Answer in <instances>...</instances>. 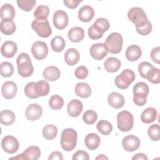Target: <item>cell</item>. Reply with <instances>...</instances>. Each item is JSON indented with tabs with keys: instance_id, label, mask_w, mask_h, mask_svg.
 Masks as SVG:
<instances>
[{
	"instance_id": "681fc988",
	"label": "cell",
	"mask_w": 160,
	"mask_h": 160,
	"mask_svg": "<svg viewBox=\"0 0 160 160\" xmlns=\"http://www.w3.org/2000/svg\"><path fill=\"white\" fill-rule=\"evenodd\" d=\"M102 35H103V34L100 33L98 31H97L94 28L92 25L91 26H90L88 29V36L92 40L99 39L102 37Z\"/></svg>"
},
{
	"instance_id": "4316f807",
	"label": "cell",
	"mask_w": 160,
	"mask_h": 160,
	"mask_svg": "<svg viewBox=\"0 0 160 160\" xmlns=\"http://www.w3.org/2000/svg\"><path fill=\"white\" fill-rule=\"evenodd\" d=\"M121 63L120 60L114 57H109L106 59L104 62L105 69L109 72H114L118 71L121 68Z\"/></svg>"
},
{
	"instance_id": "7a4b0ae2",
	"label": "cell",
	"mask_w": 160,
	"mask_h": 160,
	"mask_svg": "<svg viewBox=\"0 0 160 160\" xmlns=\"http://www.w3.org/2000/svg\"><path fill=\"white\" fill-rule=\"evenodd\" d=\"M78 134L77 132L72 128L64 129L61 133V145L66 151H71L76 146Z\"/></svg>"
},
{
	"instance_id": "f6af8a7d",
	"label": "cell",
	"mask_w": 160,
	"mask_h": 160,
	"mask_svg": "<svg viewBox=\"0 0 160 160\" xmlns=\"http://www.w3.org/2000/svg\"><path fill=\"white\" fill-rule=\"evenodd\" d=\"M35 83L34 82H29L24 88V93L29 98L36 99L38 98L35 91Z\"/></svg>"
},
{
	"instance_id": "603a6c76",
	"label": "cell",
	"mask_w": 160,
	"mask_h": 160,
	"mask_svg": "<svg viewBox=\"0 0 160 160\" xmlns=\"http://www.w3.org/2000/svg\"><path fill=\"white\" fill-rule=\"evenodd\" d=\"M61 75L59 69L54 66H50L46 68L42 72V76L45 79L49 81L57 80Z\"/></svg>"
},
{
	"instance_id": "8d00e7d4",
	"label": "cell",
	"mask_w": 160,
	"mask_h": 160,
	"mask_svg": "<svg viewBox=\"0 0 160 160\" xmlns=\"http://www.w3.org/2000/svg\"><path fill=\"white\" fill-rule=\"evenodd\" d=\"M49 14V8L45 5L38 6L34 12V16L36 19H46Z\"/></svg>"
},
{
	"instance_id": "4fadbf2b",
	"label": "cell",
	"mask_w": 160,
	"mask_h": 160,
	"mask_svg": "<svg viewBox=\"0 0 160 160\" xmlns=\"http://www.w3.org/2000/svg\"><path fill=\"white\" fill-rule=\"evenodd\" d=\"M139 139L134 135H128L124 137L122 141L124 149L128 152H132L137 150L140 146Z\"/></svg>"
},
{
	"instance_id": "30bf717a",
	"label": "cell",
	"mask_w": 160,
	"mask_h": 160,
	"mask_svg": "<svg viewBox=\"0 0 160 160\" xmlns=\"http://www.w3.org/2000/svg\"><path fill=\"white\" fill-rule=\"evenodd\" d=\"M31 52L35 59L38 60L45 59L48 54V48L46 43L40 41H36L32 45Z\"/></svg>"
},
{
	"instance_id": "f5cc1de1",
	"label": "cell",
	"mask_w": 160,
	"mask_h": 160,
	"mask_svg": "<svg viewBox=\"0 0 160 160\" xmlns=\"http://www.w3.org/2000/svg\"><path fill=\"white\" fill-rule=\"evenodd\" d=\"M49 160H54V159H59V160H62L63 156L61 152L59 151H53L51 152L48 158Z\"/></svg>"
},
{
	"instance_id": "e575fe53",
	"label": "cell",
	"mask_w": 160,
	"mask_h": 160,
	"mask_svg": "<svg viewBox=\"0 0 160 160\" xmlns=\"http://www.w3.org/2000/svg\"><path fill=\"white\" fill-rule=\"evenodd\" d=\"M96 128L101 134L104 136L109 135L112 131L111 123L106 120H100L96 125Z\"/></svg>"
},
{
	"instance_id": "ee69618b",
	"label": "cell",
	"mask_w": 160,
	"mask_h": 160,
	"mask_svg": "<svg viewBox=\"0 0 160 160\" xmlns=\"http://www.w3.org/2000/svg\"><path fill=\"white\" fill-rule=\"evenodd\" d=\"M153 65L151 64L150 62H147V61H143L141 62L139 64L138 66V71L140 74V76L146 79V76L148 73V72L153 68Z\"/></svg>"
},
{
	"instance_id": "52a82bcc",
	"label": "cell",
	"mask_w": 160,
	"mask_h": 160,
	"mask_svg": "<svg viewBox=\"0 0 160 160\" xmlns=\"http://www.w3.org/2000/svg\"><path fill=\"white\" fill-rule=\"evenodd\" d=\"M135 74L133 71L126 69L115 78V84L121 89H127L135 79Z\"/></svg>"
},
{
	"instance_id": "ac0fdd59",
	"label": "cell",
	"mask_w": 160,
	"mask_h": 160,
	"mask_svg": "<svg viewBox=\"0 0 160 160\" xmlns=\"http://www.w3.org/2000/svg\"><path fill=\"white\" fill-rule=\"evenodd\" d=\"M82 110V104L78 99H72L68 104L67 111L71 117H78L80 115Z\"/></svg>"
},
{
	"instance_id": "44dd1931",
	"label": "cell",
	"mask_w": 160,
	"mask_h": 160,
	"mask_svg": "<svg viewBox=\"0 0 160 160\" xmlns=\"http://www.w3.org/2000/svg\"><path fill=\"white\" fill-rule=\"evenodd\" d=\"M142 52L139 46L132 44L128 46L126 51V57L129 61H135L141 56Z\"/></svg>"
},
{
	"instance_id": "11a10c76",
	"label": "cell",
	"mask_w": 160,
	"mask_h": 160,
	"mask_svg": "<svg viewBox=\"0 0 160 160\" xmlns=\"http://www.w3.org/2000/svg\"><path fill=\"white\" fill-rule=\"evenodd\" d=\"M96 159H97V160L98 159H100V160H101V159H108V158L106 157L104 154H99L98 156H97L96 158Z\"/></svg>"
},
{
	"instance_id": "277c9868",
	"label": "cell",
	"mask_w": 160,
	"mask_h": 160,
	"mask_svg": "<svg viewBox=\"0 0 160 160\" xmlns=\"http://www.w3.org/2000/svg\"><path fill=\"white\" fill-rule=\"evenodd\" d=\"M149 87L146 83L139 82L133 88V101L137 106H142L147 102V96L149 94Z\"/></svg>"
},
{
	"instance_id": "d4e9b609",
	"label": "cell",
	"mask_w": 160,
	"mask_h": 160,
	"mask_svg": "<svg viewBox=\"0 0 160 160\" xmlns=\"http://www.w3.org/2000/svg\"><path fill=\"white\" fill-rule=\"evenodd\" d=\"M69 39L73 42H79L84 38V31L81 27H74L68 33Z\"/></svg>"
},
{
	"instance_id": "ba28073f",
	"label": "cell",
	"mask_w": 160,
	"mask_h": 160,
	"mask_svg": "<svg viewBox=\"0 0 160 160\" xmlns=\"http://www.w3.org/2000/svg\"><path fill=\"white\" fill-rule=\"evenodd\" d=\"M31 28L39 36L42 38H48L52 33L51 26L47 19L34 20L31 23Z\"/></svg>"
},
{
	"instance_id": "d6986e66",
	"label": "cell",
	"mask_w": 160,
	"mask_h": 160,
	"mask_svg": "<svg viewBox=\"0 0 160 160\" xmlns=\"http://www.w3.org/2000/svg\"><path fill=\"white\" fill-rule=\"evenodd\" d=\"M109 104L116 109L122 108L124 105V98L123 96L118 92H112L108 97Z\"/></svg>"
},
{
	"instance_id": "f35d334b",
	"label": "cell",
	"mask_w": 160,
	"mask_h": 160,
	"mask_svg": "<svg viewBox=\"0 0 160 160\" xmlns=\"http://www.w3.org/2000/svg\"><path fill=\"white\" fill-rule=\"evenodd\" d=\"M148 134L149 138L153 141H158L160 139V128L159 124H154L148 128Z\"/></svg>"
},
{
	"instance_id": "9c48e42d",
	"label": "cell",
	"mask_w": 160,
	"mask_h": 160,
	"mask_svg": "<svg viewBox=\"0 0 160 160\" xmlns=\"http://www.w3.org/2000/svg\"><path fill=\"white\" fill-rule=\"evenodd\" d=\"M41 156V150L39 147L31 146L26 148L21 154H18L15 157H11L9 159H24V160H37Z\"/></svg>"
},
{
	"instance_id": "60d3db41",
	"label": "cell",
	"mask_w": 160,
	"mask_h": 160,
	"mask_svg": "<svg viewBox=\"0 0 160 160\" xmlns=\"http://www.w3.org/2000/svg\"><path fill=\"white\" fill-rule=\"evenodd\" d=\"M146 79L151 82L158 84L160 82V72L158 68L153 67L148 73Z\"/></svg>"
},
{
	"instance_id": "f546056e",
	"label": "cell",
	"mask_w": 160,
	"mask_h": 160,
	"mask_svg": "<svg viewBox=\"0 0 160 160\" xmlns=\"http://www.w3.org/2000/svg\"><path fill=\"white\" fill-rule=\"evenodd\" d=\"M15 119L14 113L10 110H2L0 112V122L4 126L11 125L14 122Z\"/></svg>"
},
{
	"instance_id": "5bb4252c",
	"label": "cell",
	"mask_w": 160,
	"mask_h": 160,
	"mask_svg": "<svg viewBox=\"0 0 160 160\" xmlns=\"http://www.w3.org/2000/svg\"><path fill=\"white\" fill-rule=\"evenodd\" d=\"M42 114V109L41 106L36 103L29 105L25 111L26 118L31 121L38 120L41 118Z\"/></svg>"
},
{
	"instance_id": "74e56055",
	"label": "cell",
	"mask_w": 160,
	"mask_h": 160,
	"mask_svg": "<svg viewBox=\"0 0 160 160\" xmlns=\"http://www.w3.org/2000/svg\"><path fill=\"white\" fill-rule=\"evenodd\" d=\"M49 105L52 109L58 110L62 108L64 105V100L59 95L55 94L50 98L49 100Z\"/></svg>"
},
{
	"instance_id": "cb8c5ba5",
	"label": "cell",
	"mask_w": 160,
	"mask_h": 160,
	"mask_svg": "<svg viewBox=\"0 0 160 160\" xmlns=\"http://www.w3.org/2000/svg\"><path fill=\"white\" fill-rule=\"evenodd\" d=\"M157 116V110L152 107H149L141 113V119L144 123L150 124L156 119Z\"/></svg>"
},
{
	"instance_id": "2e32d148",
	"label": "cell",
	"mask_w": 160,
	"mask_h": 160,
	"mask_svg": "<svg viewBox=\"0 0 160 160\" xmlns=\"http://www.w3.org/2000/svg\"><path fill=\"white\" fill-rule=\"evenodd\" d=\"M18 91V87L13 81H6L1 87V93L2 96L7 99H11L14 98Z\"/></svg>"
},
{
	"instance_id": "ab89813d",
	"label": "cell",
	"mask_w": 160,
	"mask_h": 160,
	"mask_svg": "<svg viewBox=\"0 0 160 160\" xmlns=\"http://www.w3.org/2000/svg\"><path fill=\"white\" fill-rule=\"evenodd\" d=\"M1 75L2 77L8 78L12 75L14 72V67L11 62H3L1 64L0 68Z\"/></svg>"
},
{
	"instance_id": "8fae6325",
	"label": "cell",
	"mask_w": 160,
	"mask_h": 160,
	"mask_svg": "<svg viewBox=\"0 0 160 160\" xmlns=\"http://www.w3.org/2000/svg\"><path fill=\"white\" fill-rule=\"evenodd\" d=\"M1 146L5 152L9 154H14L18 151L19 144L15 137L6 136L2 139Z\"/></svg>"
},
{
	"instance_id": "9a60e30c",
	"label": "cell",
	"mask_w": 160,
	"mask_h": 160,
	"mask_svg": "<svg viewBox=\"0 0 160 160\" xmlns=\"http://www.w3.org/2000/svg\"><path fill=\"white\" fill-rule=\"evenodd\" d=\"M108 51L103 43L92 44L90 48V54L96 60H101L108 55Z\"/></svg>"
},
{
	"instance_id": "836d02e7",
	"label": "cell",
	"mask_w": 160,
	"mask_h": 160,
	"mask_svg": "<svg viewBox=\"0 0 160 160\" xmlns=\"http://www.w3.org/2000/svg\"><path fill=\"white\" fill-rule=\"evenodd\" d=\"M58 134V128L53 124H48L42 129L43 137L48 140L54 139Z\"/></svg>"
},
{
	"instance_id": "83f0119b",
	"label": "cell",
	"mask_w": 160,
	"mask_h": 160,
	"mask_svg": "<svg viewBox=\"0 0 160 160\" xmlns=\"http://www.w3.org/2000/svg\"><path fill=\"white\" fill-rule=\"evenodd\" d=\"M100 142L101 139L99 136L95 133L88 134L86 136L84 140L85 145L90 150L96 149L99 147Z\"/></svg>"
},
{
	"instance_id": "c3c4849f",
	"label": "cell",
	"mask_w": 160,
	"mask_h": 160,
	"mask_svg": "<svg viewBox=\"0 0 160 160\" xmlns=\"http://www.w3.org/2000/svg\"><path fill=\"white\" fill-rule=\"evenodd\" d=\"M72 159L73 160H88L89 159V156L86 151L79 150L73 154Z\"/></svg>"
},
{
	"instance_id": "816d5d0a",
	"label": "cell",
	"mask_w": 160,
	"mask_h": 160,
	"mask_svg": "<svg viewBox=\"0 0 160 160\" xmlns=\"http://www.w3.org/2000/svg\"><path fill=\"white\" fill-rule=\"evenodd\" d=\"M64 4L69 9L76 8L82 0H64Z\"/></svg>"
},
{
	"instance_id": "4dcf8cb0",
	"label": "cell",
	"mask_w": 160,
	"mask_h": 160,
	"mask_svg": "<svg viewBox=\"0 0 160 160\" xmlns=\"http://www.w3.org/2000/svg\"><path fill=\"white\" fill-rule=\"evenodd\" d=\"M16 29V24L13 20H1L0 29L4 34L11 35L15 32Z\"/></svg>"
},
{
	"instance_id": "f907efd6",
	"label": "cell",
	"mask_w": 160,
	"mask_h": 160,
	"mask_svg": "<svg viewBox=\"0 0 160 160\" xmlns=\"http://www.w3.org/2000/svg\"><path fill=\"white\" fill-rule=\"evenodd\" d=\"M151 59L156 63H160V48L156 47L153 48L151 52Z\"/></svg>"
},
{
	"instance_id": "6da1fadb",
	"label": "cell",
	"mask_w": 160,
	"mask_h": 160,
	"mask_svg": "<svg viewBox=\"0 0 160 160\" xmlns=\"http://www.w3.org/2000/svg\"><path fill=\"white\" fill-rule=\"evenodd\" d=\"M19 74L23 78L31 76L34 72V68L28 54L21 53L16 59Z\"/></svg>"
},
{
	"instance_id": "484cf974",
	"label": "cell",
	"mask_w": 160,
	"mask_h": 160,
	"mask_svg": "<svg viewBox=\"0 0 160 160\" xmlns=\"http://www.w3.org/2000/svg\"><path fill=\"white\" fill-rule=\"evenodd\" d=\"M75 92L76 95L81 98H88L91 95V88L86 82H79L76 85Z\"/></svg>"
},
{
	"instance_id": "f1b7e54d",
	"label": "cell",
	"mask_w": 160,
	"mask_h": 160,
	"mask_svg": "<svg viewBox=\"0 0 160 160\" xmlns=\"http://www.w3.org/2000/svg\"><path fill=\"white\" fill-rule=\"evenodd\" d=\"M15 9L10 4H4L1 8V20H12L15 16Z\"/></svg>"
},
{
	"instance_id": "db71d44e",
	"label": "cell",
	"mask_w": 160,
	"mask_h": 160,
	"mask_svg": "<svg viewBox=\"0 0 160 160\" xmlns=\"http://www.w3.org/2000/svg\"><path fill=\"white\" fill-rule=\"evenodd\" d=\"M132 160H148V158L146 154L144 153H138L135 154L132 158Z\"/></svg>"
},
{
	"instance_id": "7402d4cb",
	"label": "cell",
	"mask_w": 160,
	"mask_h": 160,
	"mask_svg": "<svg viewBox=\"0 0 160 160\" xmlns=\"http://www.w3.org/2000/svg\"><path fill=\"white\" fill-rule=\"evenodd\" d=\"M80 55L77 49L74 48L68 49L64 54V60L69 66H74L79 62Z\"/></svg>"
},
{
	"instance_id": "5b68a950",
	"label": "cell",
	"mask_w": 160,
	"mask_h": 160,
	"mask_svg": "<svg viewBox=\"0 0 160 160\" xmlns=\"http://www.w3.org/2000/svg\"><path fill=\"white\" fill-rule=\"evenodd\" d=\"M128 18L138 28L144 26L149 21L144 11L139 7L131 8L128 12Z\"/></svg>"
},
{
	"instance_id": "3957f363",
	"label": "cell",
	"mask_w": 160,
	"mask_h": 160,
	"mask_svg": "<svg viewBox=\"0 0 160 160\" xmlns=\"http://www.w3.org/2000/svg\"><path fill=\"white\" fill-rule=\"evenodd\" d=\"M123 38L118 32H112L106 38L104 44L111 54H118L121 52L122 47Z\"/></svg>"
},
{
	"instance_id": "1f68e13d",
	"label": "cell",
	"mask_w": 160,
	"mask_h": 160,
	"mask_svg": "<svg viewBox=\"0 0 160 160\" xmlns=\"http://www.w3.org/2000/svg\"><path fill=\"white\" fill-rule=\"evenodd\" d=\"M35 91L38 97L45 96L49 92V84L47 81L40 80L35 83Z\"/></svg>"
},
{
	"instance_id": "8992f818",
	"label": "cell",
	"mask_w": 160,
	"mask_h": 160,
	"mask_svg": "<svg viewBox=\"0 0 160 160\" xmlns=\"http://www.w3.org/2000/svg\"><path fill=\"white\" fill-rule=\"evenodd\" d=\"M134 125V118L132 114L128 111L119 112L117 115V126L122 132L130 131Z\"/></svg>"
},
{
	"instance_id": "d6a6232c",
	"label": "cell",
	"mask_w": 160,
	"mask_h": 160,
	"mask_svg": "<svg viewBox=\"0 0 160 160\" xmlns=\"http://www.w3.org/2000/svg\"><path fill=\"white\" fill-rule=\"evenodd\" d=\"M51 46L54 51L57 52H61L66 46L65 40L61 36H56L52 39Z\"/></svg>"
},
{
	"instance_id": "b9f144b4",
	"label": "cell",
	"mask_w": 160,
	"mask_h": 160,
	"mask_svg": "<svg viewBox=\"0 0 160 160\" xmlns=\"http://www.w3.org/2000/svg\"><path fill=\"white\" fill-rule=\"evenodd\" d=\"M98 119L97 113L93 110H88L84 112L82 116L84 122L87 124H94Z\"/></svg>"
},
{
	"instance_id": "7bdbcfd3",
	"label": "cell",
	"mask_w": 160,
	"mask_h": 160,
	"mask_svg": "<svg viewBox=\"0 0 160 160\" xmlns=\"http://www.w3.org/2000/svg\"><path fill=\"white\" fill-rule=\"evenodd\" d=\"M36 1L35 0H18L17 4L19 8L24 11H30L34 7Z\"/></svg>"
},
{
	"instance_id": "7c38bea8",
	"label": "cell",
	"mask_w": 160,
	"mask_h": 160,
	"mask_svg": "<svg viewBox=\"0 0 160 160\" xmlns=\"http://www.w3.org/2000/svg\"><path fill=\"white\" fill-rule=\"evenodd\" d=\"M52 21L54 26L58 29L62 30L66 28L69 22V18L67 13L63 10L56 11L53 15Z\"/></svg>"
},
{
	"instance_id": "bcb514c9",
	"label": "cell",
	"mask_w": 160,
	"mask_h": 160,
	"mask_svg": "<svg viewBox=\"0 0 160 160\" xmlns=\"http://www.w3.org/2000/svg\"><path fill=\"white\" fill-rule=\"evenodd\" d=\"M89 71L88 68L84 66H80L75 70V76L79 79H84L87 78Z\"/></svg>"
},
{
	"instance_id": "d590c367",
	"label": "cell",
	"mask_w": 160,
	"mask_h": 160,
	"mask_svg": "<svg viewBox=\"0 0 160 160\" xmlns=\"http://www.w3.org/2000/svg\"><path fill=\"white\" fill-rule=\"evenodd\" d=\"M109 21L103 18H98L96 20L92 26L94 28L100 33L103 34L104 32L108 31L109 28Z\"/></svg>"
},
{
	"instance_id": "7dc6e473",
	"label": "cell",
	"mask_w": 160,
	"mask_h": 160,
	"mask_svg": "<svg viewBox=\"0 0 160 160\" xmlns=\"http://www.w3.org/2000/svg\"><path fill=\"white\" fill-rule=\"evenodd\" d=\"M152 24L151 23V22L149 21L148 22V23L143 27L142 28H136V29L137 31V32L140 34L142 36H146L148 35L149 34L151 33V31H152Z\"/></svg>"
},
{
	"instance_id": "ffe728a7",
	"label": "cell",
	"mask_w": 160,
	"mask_h": 160,
	"mask_svg": "<svg viewBox=\"0 0 160 160\" xmlns=\"http://www.w3.org/2000/svg\"><path fill=\"white\" fill-rule=\"evenodd\" d=\"M94 16V9L88 5L83 6L78 11V18L80 21L87 22L92 19Z\"/></svg>"
},
{
	"instance_id": "e0dca14e",
	"label": "cell",
	"mask_w": 160,
	"mask_h": 160,
	"mask_svg": "<svg viewBox=\"0 0 160 160\" xmlns=\"http://www.w3.org/2000/svg\"><path fill=\"white\" fill-rule=\"evenodd\" d=\"M17 44L12 41H5L1 48V54L7 58H12L17 52Z\"/></svg>"
}]
</instances>
